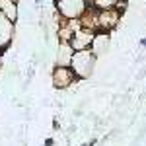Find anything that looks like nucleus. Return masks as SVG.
I'll return each mask as SVG.
<instances>
[{"label": "nucleus", "mask_w": 146, "mask_h": 146, "mask_svg": "<svg viewBox=\"0 0 146 146\" xmlns=\"http://www.w3.org/2000/svg\"><path fill=\"white\" fill-rule=\"evenodd\" d=\"M16 2H18V0H16Z\"/></svg>", "instance_id": "12"}, {"label": "nucleus", "mask_w": 146, "mask_h": 146, "mask_svg": "<svg viewBox=\"0 0 146 146\" xmlns=\"http://www.w3.org/2000/svg\"><path fill=\"white\" fill-rule=\"evenodd\" d=\"M94 35L96 31L92 29H86V27H80L78 31H74L72 39H70V45L74 51H84V49H90L92 41H94Z\"/></svg>", "instance_id": "5"}, {"label": "nucleus", "mask_w": 146, "mask_h": 146, "mask_svg": "<svg viewBox=\"0 0 146 146\" xmlns=\"http://www.w3.org/2000/svg\"><path fill=\"white\" fill-rule=\"evenodd\" d=\"M14 33H16V27H14V22H10L2 12H0V51L8 49L14 39Z\"/></svg>", "instance_id": "6"}, {"label": "nucleus", "mask_w": 146, "mask_h": 146, "mask_svg": "<svg viewBox=\"0 0 146 146\" xmlns=\"http://www.w3.org/2000/svg\"><path fill=\"white\" fill-rule=\"evenodd\" d=\"M55 8L62 20H80L90 8L88 0H55Z\"/></svg>", "instance_id": "2"}, {"label": "nucleus", "mask_w": 146, "mask_h": 146, "mask_svg": "<svg viewBox=\"0 0 146 146\" xmlns=\"http://www.w3.org/2000/svg\"><path fill=\"white\" fill-rule=\"evenodd\" d=\"M0 64H2V51H0Z\"/></svg>", "instance_id": "11"}, {"label": "nucleus", "mask_w": 146, "mask_h": 146, "mask_svg": "<svg viewBox=\"0 0 146 146\" xmlns=\"http://www.w3.org/2000/svg\"><path fill=\"white\" fill-rule=\"evenodd\" d=\"M51 80H53V86L58 88V90H66L68 86L74 84L76 80V74L70 66H56L53 68V74H51Z\"/></svg>", "instance_id": "3"}, {"label": "nucleus", "mask_w": 146, "mask_h": 146, "mask_svg": "<svg viewBox=\"0 0 146 146\" xmlns=\"http://www.w3.org/2000/svg\"><path fill=\"white\" fill-rule=\"evenodd\" d=\"M119 0H92L90 6L96 8V10H111V8H117Z\"/></svg>", "instance_id": "10"}, {"label": "nucleus", "mask_w": 146, "mask_h": 146, "mask_svg": "<svg viewBox=\"0 0 146 146\" xmlns=\"http://www.w3.org/2000/svg\"><path fill=\"white\" fill-rule=\"evenodd\" d=\"M72 55H74V49L70 43L66 41H58V49H56V66H70L72 62Z\"/></svg>", "instance_id": "7"}, {"label": "nucleus", "mask_w": 146, "mask_h": 146, "mask_svg": "<svg viewBox=\"0 0 146 146\" xmlns=\"http://www.w3.org/2000/svg\"><path fill=\"white\" fill-rule=\"evenodd\" d=\"M96 60H98V56L92 53V49L74 51L70 68L74 70L76 78H90L92 72H94V68H96Z\"/></svg>", "instance_id": "1"}, {"label": "nucleus", "mask_w": 146, "mask_h": 146, "mask_svg": "<svg viewBox=\"0 0 146 146\" xmlns=\"http://www.w3.org/2000/svg\"><path fill=\"white\" fill-rule=\"evenodd\" d=\"M0 12L10 20V22H18V16H20V10H18V2L16 0H0Z\"/></svg>", "instance_id": "9"}, {"label": "nucleus", "mask_w": 146, "mask_h": 146, "mask_svg": "<svg viewBox=\"0 0 146 146\" xmlns=\"http://www.w3.org/2000/svg\"><path fill=\"white\" fill-rule=\"evenodd\" d=\"M119 18H121V12L117 10V8L98 10V29H101V31H111L113 27H117Z\"/></svg>", "instance_id": "4"}, {"label": "nucleus", "mask_w": 146, "mask_h": 146, "mask_svg": "<svg viewBox=\"0 0 146 146\" xmlns=\"http://www.w3.org/2000/svg\"><path fill=\"white\" fill-rule=\"evenodd\" d=\"M109 31H100V33L94 35V41H92V53L96 56H101L107 49H109Z\"/></svg>", "instance_id": "8"}]
</instances>
